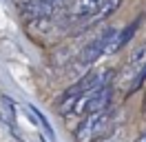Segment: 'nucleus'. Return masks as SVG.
<instances>
[{
    "label": "nucleus",
    "instance_id": "nucleus-2",
    "mask_svg": "<svg viewBox=\"0 0 146 142\" xmlns=\"http://www.w3.org/2000/svg\"><path fill=\"white\" fill-rule=\"evenodd\" d=\"M111 111L104 109V111H95V113H89L84 118L80 127L75 129V142H95L98 138L106 135L113 124V118H111Z\"/></svg>",
    "mask_w": 146,
    "mask_h": 142
},
{
    "label": "nucleus",
    "instance_id": "nucleus-5",
    "mask_svg": "<svg viewBox=\"0 0 146 142\" xmlns=\"http://www.w3.org/2000/svg\"><path fill=\"white\" fill-rule=\"evenodd\" d=\"M119 29L115 27H106V29H102L98 38H93L91 42L84 47L82 51H80V64H93V62H98L102 56H106V49H109L111 40L115 38Z\"/></svg>",
    "mask_w": 146,
    "mask_h": 142
},
{
    "label": "nucleus",
    "instance_id": "nucleus-3",
    "mask_svg": "<svg viewBox=\"0 0 146 142\" xmlns=\"http://www.w3.org/2000/svg\"><path fill=\"white\" fill-rule=\"evenodd\" d=\"M111 96H113V87H111V84L91 89V91H86L84 96H80V100L73 107V113L89 115V113H95V111H104V109H109V104H111Z\"/></svg>",
    "mask_w": 146,
    "mask_h": 142
},
{
    "label": "nucleus",
    "instance_id": "nucleus-6",
    "mask_svg": "<svg viewBox=\"0 0 146 142\" xmlns=\"http://www.w3.org/2000/svg\"><path fill=\"white\" fill-rule=\"evenodd\" d=\"M122 2H124V0H104V5H102L100 13L95 16V22H102V20L111 18V16H113V13H115L119 7H122Z\"/></svg>",
    "mask_w": 146,
    "mask_h": 142
},
{
    "label": "nucleus",
    "instance_id": "nucleus-4",
    "mask_svg": "<svg viewBox=\"0 0 146 142\" xmlns=\"http://www.w3.org/2000/svg\"><path fill=\"white\" fill-rule=\"evenodd\" d=\"M102 5H104V0H73L71 9L66 11L69 18H71L73 29L75 27L84 29L89 25H95V16L100 13Z\"/></svg>",
    "mask_w": 146,
    "mask_h": 142
},
{
    "label": "nucleus",
    "instance_id": "nucleus-9",
    "mask_svg": "<svg viewBox=\"0 0 146 142\" xmlns=\"http://www.w3.org/2000/svg\"><path fill=\"white\" fill-rule=\"evenodd\" d=\"M135 142H146V131H142L139 135H137V140Z\"/></svg>",
    "mask_w": 146,
    "mask_h": 142
},
{
    "label": "nucleus",
    "instance_id": "nucleus-7",
    "mask_svg": "<svg viewBox=\"0 0 146 142\" xmlns=\"http://www.w3.org/2000/svg\"><path fill=\"white\" fill-rule=\"evenodd\" d=\"M122 140H124V131H122V129H115L113 133H106V135L98 138L95 142H122Z\"/></svg>",
    "mask_w": 146,
    "mask_h": 142
},
{
    "label": "nucleus",
    "instance_id": "nucleus-10",
    "mask_svg": "<svg viewBox=\"0 0 146 142\" xmlns=\"http://www.w3.org/2000/svg\"><path fill=\"white\" fill-rule=\"evenodd\" d=\"M144 113H146V96H144Z\"/></svg>",
    "mask_w": 146,
    "mask_h": 142
},
{
    "label": "nucleus",
    "instance_id": "nucleus-1",
    "mask_svg": "<svg viewBox=\"0 0 146 142\" xmlns=\"http://www.w3.org/2000/svg\"><path fill=\"white\" fill-rule=\"evenodd\" d=\"M111 78H113V71H111V69L91 71V73H86L84 78H80L73 87H69L62 93V100H60L58 111H60V113H69V111H73V107H75V102L80 100V96H84V93H86V91H91V89L111 84Z\"/></svg>",
    "mask_w": 146,
    "mask_h": 142
},
{
    "label": "nucleus",
    "instance_id": "nucleus-8",
    "mask_svg": "<svg viewBox=\"0 0 146 142\" xmlns=\"http://www.w3.org/2000/svg\"><path fill=\"white\" fill-rule=\"evenodd\" d=\"M29 109H31V113L36 115V118H38V120H40V122H42V127H44V129H46V133H49V135H53V129H51V124L46 122V118H44V115L40 113V111H38L36 107H29Z\"/></svg>",
    "mask_w": 146,
    "mask_h": 142
}]
</instances>
